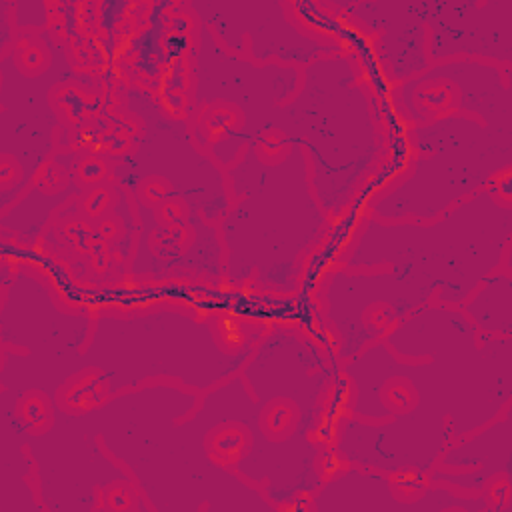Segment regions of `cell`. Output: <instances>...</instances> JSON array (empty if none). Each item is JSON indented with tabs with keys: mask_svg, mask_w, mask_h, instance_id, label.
<instances>
[{
	"mask_svg": "<svg viewBox=\"0 0 512 512\" xmlns=\"http://www.w3.org/2000/svg\"><path fill=\"white\" fill-rule=\"evenodd\" d=\"M512 336H482L462 310L424 306L342 362L352 416L336 452L384 474H430L442 452L510 402Z\"/></svg>",
	"mask_w": 512,
	"mask_h": 512,
	"instance_id": "6da1fadb",
	"label": "cell"
},
{
	"mask_svg": "<svg viewBox=\"0 0 512 512\" xmlns=\"http://www.w3.org/2000/svg\"><path fill=\"white\" fill-rule=\"evenodd\" d=\"M512 206L488 186L432 224L368 216L322 290L344 362L430 306H462L510 252Z\"/></svg>",
	"mask_w": 512,
	"mask_h": 512,
	"instance_id": "7a4b0ae2",
	"label": "cell"
},
{
	"mask_svg": "<svg viewBox=\"0 0 512 512\" xmlns=\"http://www.w3.org/2000/svg\"><path fill=\"white\" fill-rule=\"evenodd\" d=\"M230 208L220 220L230 282L290 294L306 256L324 236L328 214L310 182L298 144H282L272 158L250 142L228 166Z\"/></svg>",
	"mask_w": 512,
	"mask_h": 512,
	"instance_id": "3957f363",
	"label": "cell"
},
{
	"mask_svg": "<svg viewBox=\"0 0 512 512\" xmlns=\"http://www.w3.org/2000/svg\"><path fill=\"white\" fill-rule=\"evenodd\" d=\"M278 144H298L308 160L310 182L328 216L354 200L382 152L372 96L356 62L342 52L302 68L294 98L278 108Z\"/></svg>",
	"mask_w": 512,
	"mask_h": 512,
	"instance_id": "277c9868",
	"label": "cell"
},
{
	"mask_svg": "<svg viewBox=\"0 0 512 512\" xmlns=\"http://www.w3.org/2000/svg\"><path fill=\"white\" fill-rule=\"evenodd\" d=\"M410 140L412 168L370 206V216L380 222L434 220L492 186L512 164V122L446 116L412 126Z\"/></svg>",
	"mask_w": 512,
	"mask_h": 512,
	"instance_id": "5b68a950",
	"label": "cell"
},
{
	"mask_svg": "<svg viewBox=\"0 0 512 512\" xmlns=\"http://www.w3.org/2000/svg\"><path fill=\"white\" fill-rule=\"evenodd\" d=\"M192 76L194 114L218 100L238 108L236 128L220 162L228 168L250 142H260L266 132H274L278 108L300 88L302 68L254 64L222 48L214 34L200 26Z\"/></svg>",
	"mask_w": 512,
	"mask_h": 512,
	"instance_id": "8992f818",
	"label": "cell"
},
{
	"mask_svg": "<svg viewBox=\"0 0 512 512\" xmlns=\"http://www.w3.org/2000/svg\"><path fill=\"white\" fill-rule=\"evenodd\" d=\"M200 26H206L222 48L260 64L304 68L316 58L340 52V44L298 26L290 4L280 0H192Z\"/></svg>",
	"mask_w": 512,
	"mask_h": 512,
	"instance_id": "52a82bcc",
	"label": "cell"
},
{
	"mask_svg": "<svg viewBox=\"0 0 512 512\" xmlns=\"http://www.w3.org/2000/svg\"><path fill=\"white\" fill-rule=\"evenodd\" d=\"M404 116L416 124L468 114L484 122H512L510 68L478 60H446L398 84Z\"/></svg>",
	"mask_w": 512,
	"mask_h": 512,
	"instance_id": "ba28073f",
	"label": "cell"
},
{
	"mask_svg": "<svg viewBox=\"0 0 512 512\" xmlns=\"http://www.w3.org/2000/svg\"><path fill=\"white\" fill-rule=\"evenodd\" d=\"M428 62L478 60L510 68L512 0H424Z\"/></svg>",
	"mask_w": 512,
	"mask_h": 512,
	"instance_id": "9c48e42d",
	"label": "cell"
},
{
	"mask_svg": "<svg viewBox=\"0 0 512 512\" xmlns=\"http://www.w3.org/2000/svg\"><path fill=\"white\" fill-rule=\"evenodd\" d=\"M308 508L318 512H440L446 508H462L468 512L490 510L486 496H460L444 486H430L420 498H396L394 484L384 472H364L348 468L346 472L324 480L312 494Z\"/></svg>",
	"mask_w": 512,
	"mask_h": 512,
	"instance_id": "30bf717a",
	"label": "cell"
},
{
	"mask_svg": "<svg viewBox=\"0 0 512 512\" xmlns=\"http://www.w3.org/2000/svg\"><path fill=\"white\" fill-rule=\"evenodd\" d=\"M324 6L346 10L350 18L376 34L388 74L396 84L430 66L426 56L424 0H338L324 2Z\"/></svg>",
	"mask_w": 512,
	"mask_h": 512,
	"instance_id": "8fae6325",
	"label": "cell"
},
{
	"mask_svg": "<svg viewBox=\"0 0 512 512\" xmlns=\"http://www.w3.org/2000/svg\"><path fill=\"white\" fill-rule=\"evenodd\" d=\"M510 434L512 414L510 408H506L500 420L486 426L482 432H472L468 438L464 436L442 452L430 472L432 484H450L480 494L496 474L504 472L512 478Z\"/></svg>",
	"mask_w": 512,
	"mask_h": 512,
	"instance_id": "7c38bea8",
	"label": "cell"
},
{
	"mask_svg": "<svg viewBox=\"0 0 512 512\" xmlns=\"http://www.w3.org/2000/svg\"><path fill=\"white\" fill-rule=\"evenodd\" d=\"M470 324L490 338L512 336V280L506 272H494L480 282L462 304Z\"/></svg>",
	"mask_w": 512,
	"mask_h": 512,
	"instance_id": "4fadbf2b",
	"label": "cell"
}]
</instances>
